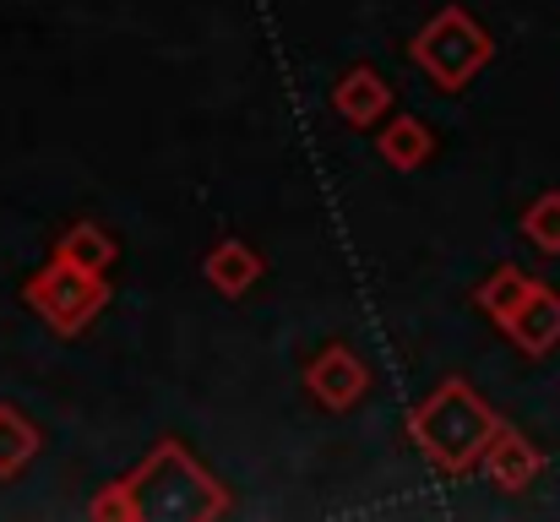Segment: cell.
Returning <instances> with one entry per match:
<instances>
[{
  "label": "cell",
  "mask_w": 560,
  "mask_h": 522,
  "mask_svg": "<svg viewBox=\"0 0 560 522\" xmlns=\"http://www.w3.org/2000/svg\"><path fill=\"white\" fill-rule=\"evenodd\" d=\"M261 272H267V262H261L245 240H218V245L207 251V262H201V278H207L223 300L250 294V289L261 283Z\"/></svg>",
  "instance_id": "ba28073f"
},
{
  "label": "cell",
  "mask_w": 560,
  "mask_h": 522,
  "mask_svg": "<svg viewBox=\"0 0 560 522\" xmlns=\"http://www.w3.org/2000/svg\"><path fill=\"white\" fill-rule=\"evenodd\" d=\"M534 289H539V283H534L523 267H495V272H490V278L474 289V305H479L490 322H506V316H512V311L534 294Z\"/></svg>",
  "instance_id": "4fadbf2b"
},
{
  "label": "cell",
  "mask_w": 560,
  "mask_h": 522,
  "mask_svg": "<svg viewBox=\"0 0 560 522\" xmlns=\"http://www.w3.org/2000/svg\"><path fill=\"white\" fill-rule=\"evenodd\" d=\"M375 153H381V164L397 174H413L424 170L430 159H435V131L419 120V115H386L381 126H375Z\"/></svg>",
  "instance_id": "52a82bcc"
},
{
  "label": "cell",
  "mask_w": 560,
  "mask_h": 522,
  "mask_svg": "<svg viewBox=\"0 0 560 522\" xmlns=\"http://www.w3.org/2000/svg\"><path fill=\"white\" fill-rule=\"evenodd\" d=\"M506 327V338L523 348V353H550L560 344V294H550L545 283L501 322Z\"/></svg>",
  "instance_id": "9c48e42d"
},
{
  "label": "cell",
  "mask_w": 560,
  "mask_h": 522,
  "mask_svg": "<svg viewBox=\"0 0 560 522\" xmlns=\"http://www.w3.org/2000/svg\"><path fill=\"white\" fill-rule=\"evenodd\" d=\"M539 468H545V457L528 446V436H517L512 425H501L495 441H490V452H485V474H490L506 496H517V490H528V485L539 479Z\"/></svg>",
  "instance_id": "30bf717a"
},
{
  "label": "cell",
  "mask_w": 560,
  "mask_h": 522,
  "mask_svg": "<svg viewBox=\"0 0 560 522\" xmlns=\"http://www.w3.org/2000/svg\"><path fill=\"white\" fill-rule=\"evenodd\" d=\"M523 234L539 245V251H560V190H545L528 212H523Z\"/></svg>",
  "instance_id": "5bb4252c"
},
{
  "label": "cell",
  "mask_w": 560,
  "mask_h": 522,
  "mask_svg": "<svg viewBox=\"0 0 560 522\" xmlns=\"http://www.w3.org/2000/svg\"><path fill=\"white\" fill-rule=\"evenodd\" d=\"M98 522H212L229 518L234 501L229 490L201 468V457L186 441H159L126 479L104 485V496H93L88 507Z\"/></svg>",
  "instance_id": "6da1fadb"
},
{
  "label": "cell",
  "mask_w": 560,
  "mask_h": 522,
  "mask_svg": "<svg viewBox=\"0 0 560 522\" xmlns=\"http://www.w3.org/2000/svg\"><path fill=\"white\" fill-rule=\"evenodd\" d=\"M38 446H44L38 425L16 403H0V479H16L38 457Z\"/></svg>",
  "instance_id": "7c38bea8"
},
{
  "label": "cell",
  "mask_w": 560,
  "mask_h": 522,
  "mask_svg": "<svg viewBox=\"0 0 560 522\" xmlns=\"http://www.w3.org/2000/svg\"><path fill=\"white\" fill-rule=\"evenodd\" d=\"M55 256H66V262L88 267V272H109V267L120 262V240H115V229L98 223V218H71V223L60 229V240H55Z\"/></svg>",
  "instance_id": "8fae6325"
},
{
  "label": "cell",
  "mask_w": 560,
  "mask_h": 522,
  "mask_svg": "<svg viewBox=\"0 0 560 522\" xmlns=\"http://www.w3.org/2000/svg\"><path fill=\"white\" fill-rule=\"evenodd\" d=\"M495 430H501V414L463 375H446L430 397H419L408 408V441L441 474H474V468H485V452H490Z\"/></svg>",
  "instance_id": "7a4b0ae2"
},
{
  "label": "cell",
  "mask_w": 560,
  "mask_h": 522,
  "mask_svg": "<svg viewBox=\"0 0 560 522\" xmlns=\"http://www.w3.org/2000/svg\"><path fill=\"white\" fill-rule=\"evenodd\" d=\"M305 392L327 408V414H354L371 397V364L360 359L354 344H322L305 364Z\"/></svg>",
  "instance_id": "5b68a950"
},
{
  "label": "cell",
  "mask_w": 560,
  "mask_h": 522,
  "mask_svg": "<svg viewBox=\"0 0 560 522\" xmlns=\"http://www.w3.org/2000/svg\"><path fill=\"white\" fill-rule=\"evenodd\" d=\"M495 44L490 33L463 11V5H441L413 38H408V60L441 88V93H463L485 66H490Z\"/></svg>",
  "instance_id": "3957f363"
},
{
  "label": "cell",
  "mask_w": 560,
  "mask_h": 522,
  "mask_svg": "<svg viewBox=\"0 0 560 522\" xmlns=\"http://www.w3.org/2000/svg\"><path fill=\"white\" fill-rule=\"evenodd\" d=\"M392 104H397V93H392V82H386L375 66L343 71L338 88H332V109H338V120L354 126V131H375V126L392 115Z\"/></svg>",
  "instance_id": "8992f818"
},
{
  "label": "cell",
  "mask_w": 560,
  "mask_h": 522,
  "mask_svg": "<svg viewBox=\"0 0 560 522\" xmlns=\"http://www.w3.org/2000/svg\"><path fill=\"white\" fill-rule=\"evenodd\" d=\"M22 305L55 333V338H77L98 322V311L109 305V283L104 272H88L66 256H49L27 283H22Z\"/></svg>",
  "instance_id": "277c9868"
}]
</instances>
